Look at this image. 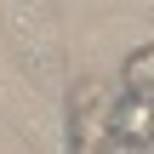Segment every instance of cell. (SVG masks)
Returning a JSON list of instances; mask_svg holds the SVG:
<instances>
[{"instance_id": "1", "label": "cell", "mask_w": 154, "mask_h": 154, "mask_svg": "<svg viewBox=\"0 0 154 154\" xmlns=\"http://www.w3.org/2000/svg\"><path fill=\"white\" fill-rule=\"evenodd\" d=\"M0 29L17 57V74L51 103H63L74 74H69V34H63L57 0H0Z\"/></svg>"}, {"instance_id": "2", "label": "cell", "mask_w": 154, "mask_h": 154, "mask_svg": "<svg viewBox=\"0 0 154 154\" xmlns=\"http://www.w3.org/2000/svg\"><path fill=\"white\" fill-rule=\"evenodd\" d=\"M109 114H114V91L103 80H69V91H63V154H109L114 149Z\"/></svg>"}, {"instance_id": "3", "label": "cell", "mask_w": 154, "mask_h": 154, "mask_svg": "<svg viewBox=\"0 0 154 154\" xmlns=\"http://www.w3.org/2000/svg\"><path fill=\"white\" fill-rule=\"evenodd\" d=\"M109 131H114V149H149L154 143V97L120 91L114 114H109Z\"/></svg>"}, {"instance_id": "4", "label": "cell", "mask_w": 154, "mask_h": 154, "mask_svg": "<svg viewBox=\"0 0 154 154\" xmlns=\"http://www.w3.org/2000/svg\"><path fill=\"white\" fill-rule=\"evenodd\" d=\"M120 91H131V97H154V40L137 46V51L126 57V69H120Z\"/></svg>"}]
</instances>
